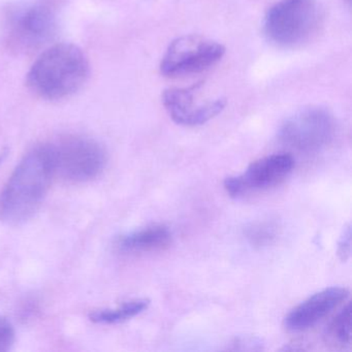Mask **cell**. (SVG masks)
Listing matches in <instances>:
<instances>
[{
  "mask_svg": "<svg viewBox=\"0 0 352 352\" xmlns=\"http://www.w3.org/2000/svg\"><path fill=\"white\" fill-rule=\"evenodd\" d=\"M56 176L50 143L25 154L0 193V220L20 226L34 217Z\"/></svg>",
  "mask_w": 352,
  "mask_h": 352,
  "instance_id": "cell-1",
  "label": "cell"
},
{
  "mask_svg": "<svg viewBox=\"0 0 352 352\" xmlns=\"http://www.w3.org/2000/svg\"><path fill=\"white\" fill-rule=\"evenodd\" d=\"M89 76L85 53L72 44L48 47L28 74L30 91L46 100H61L77 94Z\"/></svg>",
  "mask_w": 352,
  "mask_h": 352,
  "instance_id": "cell-2",
  "label": "cell"
},
{
  "mask_svg": "<svg viewBox=\"0 0 352 352\" xmlns=\"http://www.w3.org/2000/svg\"><path fill=\"white\" fill-rule=\"evenodd\" d=\"M319 21L317 0H280L265 16V32L274 44L294 48L314 36Z\"/></svg>",
  "mask_w": 352,
  "mask_h": 352,
  "instance_id": "cell-3",
  "label": "cell"
},
{
  "mask_svg": "<svg viewBox=\"0 0 352 352\" xmlns=\"http://www.w3.org/2000/svg\"><path fill=\"white\" fill-rule=\"evenodd\" d=\"M50 145L56 176L69 182L94 180L106 168L108 162L106 150L91 138L67 135Z\"/></svg>",
  "mask_w": 352,
  "mask_h": 352,
  "instance_id": "cell-4",
  "label": "cell"
},
{
  "mask_svg": "<svg viewBox=\"0 0 352 352\" xmlns=\"http://www.w3.org/2000/svg\"><path fill=\"white\" fill-rule=\"evenodd\" d=\"M226 49L201 36H185L173 41L162 57L160 71L168 78L201 73L221 60Z\"/></svg>",
  "mask_w": 352,
  "mask_h": 352,
  "instance_id": "cell-5",
  "label": "cell"
},
{
  "mask_svg": "<svg viewBox=\"0 0 352 352\" xmlns=\"http://www.w3.org/2000/svg\"><path fill=\"white\" fill-rule=\"evenodd\" d=\"M336 133L333 116L325 110L310 108L288 118L280 129V140L287 147L304 153L320 151Z\"/></svg>",
  "mask_w": 352,
  "mask_h": 352,
  "instance_id": "cell-6",
  "label": "cell"
},
{
  "mask_svg": "<svg viewBox=\"0 0 352 352\" xmlns=\"http://www.w3.org/2000/svg\"><path fill=\"white\" fill-rule=\"evenodd\" d=\"M6 41L18 52H32L53 40L56 20L50 10L42 6H30L10 14Z\"/></svg>",
  "mask_w": 352,
  "mask_h": 352,
  "instance_id": "cell-7",
  "label": "cell"
},
{
  "mask_svg": "<svg viewBox=\"0 0 352 352\" xmlns=\"http://www.w3.org/2000/svg\"><path fill=\"white\" fill-rule=\"evenodd\" d=\"M294 168V160L290 154L265 156L252 162L242 174L226 178L224 189L234 199L267 190L281 184L292 174Z\"/></svg>",
  "mask_w": 352,
  "mask_h": 352,
  "instance_id": "cell-8",
  "label": "cell"
},
{
  "mask_svg": "<svg viewBox=\"0 0 352 352\" xmlns=\"http://www.w3.org/2000/svg\"><path fill=\"white\" fill-rule=\"evenodd\" d=\"M201 83L190 87L170 88L164 92L162 102L170 118L184 126L205 124L223 111L226 100L222 98L201 96Z\"/></svg>",
  "mask_w": 352,
  "mask_h": 352,
  "instance_id": "cell-9",
  "label": "cell"
},
{
  "mask_svg": "<svg viewBox=\"0 0 352 352\" xmlns=\"http://www.w3.org/2000/svg\"><path fill=\"white\" fill-rule=\"evenodd\" d=\"M348 296L347 288L338 286L316 292L288 313L284 319V327L290 331H306L345 302Z\"/></svg>",
  "mask_w": 352,
  "mask_h": 352,
  "instance_id": "cell-10",
  "label": "cell"
},
{
  "mask_svg": "<svg viewBox=\"0 0 352 352\" xmlns=\"http://www.w3.org/2000/svg\"><path fill=\"white\" fill-rule=\"evenodd\" d=\"M172 240V232L166 226H151L123 234L116 247L123 253L155 252L168 248Z\"/></svg>",
  "mask_w": 352,
  "mask_h": 352,
  "instance_id": "cell-11",
  "label": "cell"
},
{
  "mask_svg": "<svg viewBox=\"0 0 352 352\" xmlns=\"http://www.w3.org/2000/svg\"><path fill=\"white\" fill-rule=\"evenodd\" d=\"M147 298H135L112 309H100L90 314V320L100 324H117L143 313L149 307Z\"/></svg>",
  "mask_w": 352,
  "mask_h": 352,
  "instance_id": "cell-12",
  "label": "cell"
},
{
  "mask_svg": "<svg viewBox=\"0 0 352 352\" xmlns=\"http://www.w3.org/2000/svg\"><path fill=\"white\" fill-rule=\"evenodd\" d=\"M329 338L340 345H349L351 340V304L348 302L329 323Z\"/></svg>",
  "mask_w": 352,
  "mask_h": 352,
  "instance_id": "cell-13",
  "label": "cell"
},
{
  "mask_svg": "<svg viewBox=\"0 0 352 352\" xmlns=\"http://www.w3.org/2000/svg\"><path fill=\"white\" fill-rule=\"evenodd\" d=\"M279 228L274 221H258L250 224L245 230V236L255 247L269 246L278 236Z\"/></svg>",
  "mask_w": 352,
  "mask_h": 352,
  "instance_id": "cell-14",
  "label": "cell"
},
{
  "mask_svg": "<svg viewBox=\"0 0 352 352\" xmlns=\"http://www.w3.org/2000/svg\"><path fill=\"white\" fill-rule=\"evenodd\" d=\"M16 333L13 324L0 314V352L9 351L15 343Z\"/></svg>",
  "mask_w": 352,
  "mask_h": 352,
  "instance_id": "cell-15",
  "label": "cell"
},
{
  "mask_svg": "<svg viewBox=\"0 0 352 352\" xmlns=\"http://www.w3.org/2000/svg\"><path fill=\"white\" fill-rule=\"evenodd\" d=\"M351 253V226L349 223L344 226L341 236L338 241L337 254L342 261H346Z\"/></svg>",
  "mask_w": 352,
  "mask_h": 352,
  "instance_id": "cell-16",
  "label": "cell"
}]
</instances>
